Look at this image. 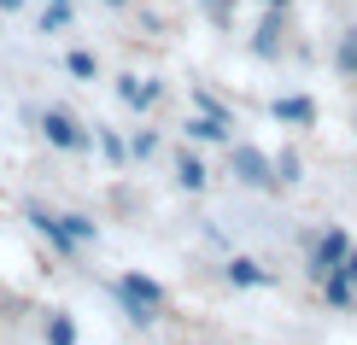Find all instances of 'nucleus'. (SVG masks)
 <instances>
[{"instance_id": "nucleus-18", "label": "nucleus", "mask_w": 357, "mask_h": 345, "mask_svg": "<svg viewBox=\"0 0 357 345\" xmlns=\"http://www.w3.org/2000/svg\"><path fill=\"white\" fill-rule=\"evenodd\" d=\"M100 146H106V158H129V146L117 141V135H100Z\"/></svg>"}, {"instance_id": "nucleus-3", "label": "nucleus", "mask_w": 357, "mask_h": 345, "mask_svg": "<svg viewBox=\"0 0 357 345\" xmlns=\"http://www.w3.org/2000/svg\"><path fill=\"white\" fill-rule=\"evenodd\" d=\"M346 258H351V240H346V229H328V234L317 240V263H310V269H317V281H322L328 269H340Z\"/></svg>"}, {"instance_id": "nucleus-1", "label": "nucleus", "mask_w": 357, "mask_h": 345, "mask_svg": "<svg viewBox=\"0 0 357 345\" xmlns=\"http://www.w3.org/2000/svg\"><path fill=\"white\" fill-rule=\"evenodd\" d=\"M117 298L129 305V316H135V322H158V310H165V287H158L153 275H141V269L117 281Z\"/></svg>"}, {"instance_id": "nucleus-17", "label": "nucleus", "mask_w": 357, "mask_h": 345, "mask_svg": "<svg viewBox=\"0 0 357 345\" xmlns=\"http://www.w3.org/2000/svg\"><path fill=\"white\" fill-rule=\"evenodd\" d=\"M65 222H70V234H77V240H82V246H88V240H94V234H100V229H94V222H88V217H65Z\"/></svg>"}, {"instance_id": "nucleus-19", "label": "nucleus", "mask_w": 357, "mask_h": 345, "mask_svg": "<svg viewBox=\"0 0 357 345\" xmlns=\"http://www.w3.org/2000/svg\"><path fill=\"white\" fill-rule=\"evenodd\" d=\"M340 275H346V281H357V252H351L346 263H340Z\"/></svg>"}, {"instance_id": "nucleus-10", "label": "nucleus", "mask_w": 357, "mask_h": 345, "mask_svg": "<svg viewBox=\"0 0 357 345\" xmlns=\"http://www.w3.org/2000/svg\"><path fill=\"white\" fill-rule=\"evenodd\" d=\"M176 182H182L188 193H199L205 182H211V176H205V164L193 158V153H182V158H176Z\"/></svg>"}, {"instance_id": "nucleus-12", "label": "nucleus", "mask_w": 357, "mask_h": 345, "mask_svg": "<svg viewBox=\"0 0 357 345\" xmlns=\"http://www.w3.org/2000/svg\"><path fill=\"white\" fill-rule=\"evenodd\" d=\"M47 345H77V322H70L65 310H53V316H47Z\"/></svg>"}, {"instance_id": "nucleus-8", "label": "nucleus", "mask_w": 357, "mask_h": 345, "mask_svg": "<svg viewBox=\"0 0 357 345\" xmlns=\"http://www.w3.org/2000/svg\"><path fill=\"white\" fill-rule=\"evenodd\" d=\"M275 117L281 123H317V106L305 94H287V100H275Z\"/></svg>"}, {"instance_id": "nucleus-7", "label": "nucleus", "mask_w": 357, "mask_h": 345, "mask_svg": "<svg viewBox=\"0 0 357 345\" xmlns=\"http://www.w3.org/2000/svg\"><path fill=\"white\" fill-rule=\"evenodd\" d=\"M117 94H123L135 112H146V106L158 100V82H146V77H123V82H117Z\"/></svg>"}, {"instance_id": "nucleus-4", "label": "nucleus", "mask_w": 357, "mask_h": 345, "mask_svg": "<svg viewBox=\"0 0 357 345\" xmlns=\"http://www.w3.org/2000/svg\"><path fill=\"white\" fill-rule=\"evenodd\" d=\"M41 135H47V141L59 146V153H77V146H82V129L70 123L65 112H47V117H41Z\"/></svg>"}, {"instance_id": "nucleus-13", "label": "nucleus", "mask_w": 357, "mask_h": 345, "mask_svg": "<svg viewBox=\"0 0 357 345\" xmlns=\"http://www.w3.org/2000/svg\"><path fill=\"white\" fill-rule=\"evenodd\" d=\"M340 70H346V77H357V29H346V41H340Z\"/></svg>"}, {"instance_id": "nucleus-5", "label": "nucleus", "mask_w": 357, "mask_h": 345, "mask_svg": "<svg viewBox=\"0 0 357 345\" xmlns=\"http://www.w3.org/2000/svg\"><path fill=\"white\" fill-rule=\"evenodd\" d=\"M182 135H188V141H229V117L199 106V117H188V123H182Z\"/></svg>"}, {"instance_id": "nucleus-22", "label": "nucleus", "mask_w": 357, "mask_h": 345, "mask_svg": "<svg viewBox=\"0 0 357 345\" xmlns=\"http://www.w3.org/2000/svg\"><path fill=\"white\" fill-rule=\"evenodd\" d=\"M106 6H123V0H106Z\"/></svg>"}, {"instance_id": "nucleus-14", "label": "nucleus", "mask_w": 357, "mask_h": 345, "mask_svg": "<svg viewBox=\"0 0 357 345\" xmlns=\"http://www.w3.org/2000/svg\"><path fill=\"white\" fill-rule=\"evenodd\" d=\"M158 153V135L153 129H135V141H129V158H153Z\"/></svg>"}, {"instance_id": "nucleus-11", "label": "nucleus", "mask_w": 357, "mask_h": 345, "mask_svg": "<svg viewBox=\"0 0 357 345\" xmlns=\"http://www.w3.org/2000/svg\"><path fill=\"white\" fill-rule=\"evenodd\" d=\"M65 70H70V77H82V82H94V77H100V59L88 53V47H70V53H65Z\"/></svg>"}, {"instance_id": "nucleus-23", "label": "nucleus", "mask_w": 357, "mask_h": 345, "mask_svg": "<svg viewBox=\"0 0 357 345\" xmlns=\"http://www.w3.org/2000/svg\"><path fill=\"white\" fill-rule=\"evenodd\" d=\"M59 6H70V0H59Z\"/></svg>"}, {"instance_id": "nucleus-9", "label": "nucleus", "mask_w": 357, "mask_h": 345, "mask_svg": "<svg viewBox=\"0 0 357 345\" xmlns=\"http://www.w3.org/2000/svg\"><path fill=\"white\" fill-rule=\"evenodd\" d=\"M322 298H328V305H340V310H346L351 298H357V281H346V275H340V269H328V275H322Z\"/></svg>"}, {"instance_id": "nucleus-6", "label": "nucleus", "mask_w": 357, "mask_h": 345, "mask_svg": "<svg viewBox=\"0 0 357 345\" xmlns=\"http://www.w3.org/2000/svg\"><path fill=\"white\" fill-rule=\"evenodd\" d=\"M222 275H229L234 287H270V269L252 263V258H229V269H222Z\"/></svg>"}, {"instance_id": "nucleus-15", "label": "nucleus", "mask_w": 357, "mask_h": 345, "mask_svg": "<svg viewBox=\"0 0 357 345\" xmlns=\"http://www.w3.org/2000/svg\"><path fill=\"white\" fill-rule=\"evenodd\" d=\"M65 24H70V6H59V0H53V6L41 12V29H65Z\"/></svg>"}, {"instance_id": "nucleus-2", "label": "nucleus", "mask_w": 357, "mask_h": 345, "mask_svg": "<svg viewBox=\"0 0 357 345\" xmlns=\"http://www.w3.org/2000/svg\"><path fill=\"white\" fill-rule=\"evenodd\" d=\"M229 158H234V176H241L246 187H275V182H281V176H275V158H264L258 146H246V141L229 146Z\"/></svg>"}, {"instance_id": "nucleus-20", "label": "nucleus", "mask_w": 357, "mask_h": 345, "mask_svg": "<svg viewBox=\"0 0 357 345\" xmlns=\"http://www.w3.org/2000/svg\"><path fill=\"white\" fill-rule=\"evenodd\" d=\"M18 6H24V0H0V12H18Z\"/></svg>"}, {"instance_id": "nucleus-21", "label": "nucleus", "mask_w": 357, "mask_h": 345, "mask_svg": "<svg viewBox=\"0 0 357 345\" xmlns=\"http://www.w3.org/2000/svg\"><path fill=\"white\" fill-rule=\"evenodd\" d=\"M264 6H270V12H287V0H264Z\"/></svg>"}, {"instance_id": "nucleus-16", "label": "nucleus", "mask_w": 357, "mask_h": 345, "mask_svg": "<svg viewBox=\"0 0 357 345\" xmlns=\"http://www.w3.org/2000/svg\"><path fill=\"white\" fill-rule=\"evenodd\" d=\"M275 176H281V187H287V182H299V158H293V153H281V158H275Z\"/></svg>"}]
</instances>
